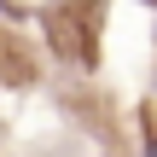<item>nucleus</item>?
<instances>
[{
  "instance_id": "f257e3e1",
  "label": "nucleus",
  "mask_w": 157,
  "mask_h": 157,
  "mask_svg": "<svg viewBox=\"0 0 157 157\" xmlns=\"http://www.w3.org/2000/svg\"><path fill=\"white\" fill-rule=\"evenodd\" d=\"M0 17H12V6H6V0H0Z\"/></svg>"
}]
</instances>
